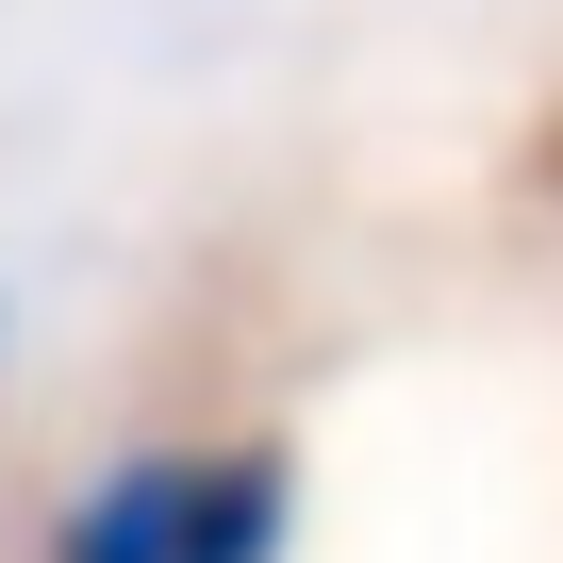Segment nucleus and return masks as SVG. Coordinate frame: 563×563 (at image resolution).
<instances>
[{
  "instance_id": "nucleus-1",
  "label": "nucleus",
  "mask_w": 563,
  "mask_h": 563,
  "mask_svg": "<svg viewBox=\"0 0 563 563\" xmlns=\"http://www.w3.org/2000/svg\"><path fill=\"white\" fill-rule=\"evenodd\" d=\"M282 514H299V481H282L265 431L232 448H133L67 497L51 563H282Z\"/></svg>"
}]
</instances>
